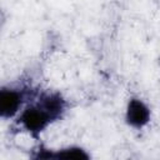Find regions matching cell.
Wrapping results in <instances>:
<instances>
[{
  "instance_id": "4",
  "label": "cell",
  "mask_w": 160,
  "mask_h": 160,
  "mask_svg": "<svg viewBox=\"0 0 160 160\" xmlns=\"http://www.w3.org/2000/svg\"><path fill=\"white\" fill-rule=\"evenodd\" d=\"M126 121L132 128L140 129L150 121V110L140 99H131L126 109Z\"/></svg>"
},
{
  "instance_id": "1",
  "label": "cell",
  "mask_w": 160,
  "mask_h": 160,
  "mask_svg": "<svg viewBox=\"0 0 160 160\" xmlns=\"http://www.w3.org/2000/svg\"><path fill=\"white\" fill-rule=\"evenodd\" d=\"M38 96V91L29 86L0 88V118L10 119L18 114L21 105L26 100H32Z\"/></svg>"
},
{
  "instance_id": "2",
  "label": "cell",
  "mask_w": 160,
  "mask_h": 160,
  "mask_svg": "<svg viewBox=\"0 0 160 160\" xmlns=\"http://www.w3.org/2000/svg\"><path fill=\"white\" fill-rule=\"evenodd\" d=\"M51 122H54V120L38 101L26 106L18 119V124L20 125V128L28 131L35 139H38L39 135Z\"/></svg>"
},
{
  "instance_id": "5",
  "label": "cell",
  "mask_w": 160,
  "mask_h": 160,
  "mask_svg": "<svg viewBox=\"0 0 160 160\" xmlns=\"http://www.w3.org/2000/svg\"><path fill=\"white\" fill-rule=\"evenodd\" d=\"M48 159H89V154L78 146H71L66 149H61L58 151L48 152Z\"/></svg>"
},
{
  "instance_id": "6",
  "label": "cell",
  "mask_w": 160,
  "mask_h": 160,
  "mask_svg": "<svg viewBox=\"0 0 160 160\" xmlns=\"http://www.w3.org/2000/svg\"><path fill=\"white\" fill-rule=\"evenodd\" d=\"M4 22H5V15H4L2 10L0 9V28L4 25Z\"/></svg>"
},
{
  "instance_id": "3",
  "label": "cell",
  "mask_w": 160,
  "mask_h": 160,
  "mask_svg": "<svg viewBox=\"0 0 160 160\" xmlns=\"http://www.w3.org/2000/svg\"><path fill=\"white\" fill-rule=\"evenodd\" d=\"M36 98V101L49 112L54 121L60 120L64 116L68 109V102L60 92H42Z\"/></svg>"
}]
</instances>
